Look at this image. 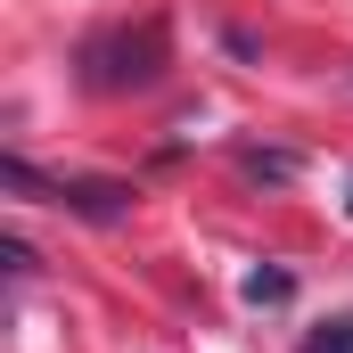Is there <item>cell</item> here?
Wrapping results in <instances>:
<instances>
[{
  "instance_id": "cell-4",
  "label": "cell",
  "mask_w": 353,
  "mask_h": 353,
  "mask_svg": "<svg viewBox=\"0 0 353 353\" xmlns=\"http://www.w3.org/2000/svg\"><path fill=\"white\" fill-rule=\"evenodd\" d=\"M304 353H353V312H337V321H321V329L304 337Z\"/></svg>"
},
{
  "instance_id": "cell-5",
  "label": "cell",
  "mask_w": 353,
  "mask_h": 353,
  "mask_svg": "<svg viewBox=\"0 0 353 353\" xmlns=\"http://www.w3.org/2000/svg\"><path fill=\"white\" fill-rule=\"evenodd\" d=\"M288 296H296L288 271H247V304H288Z\"/></svg>"
},
{
  "instance_id": "cell-1",
  "label": "cell",
  "mask_w": 353,
  "mask_h": 353,
  "mask_svg": "<svg viewBox=\"0 0 353 353\" xmlns=\"http://www.w3.org/2000/svg\"><path fill=\"white\" fill-rule=\"evenodd\" d=\"M74 66H83L90 90H148L157 74H165V25H115V33H90Z\"/></svg>"
},
{
  "instance_id": "cell-3",
  "label": "cell",
  "mask_w": 353,
  "mask_h": 353,
  "mask_svg": "<svg viewBox=\"0 0 353 353\" xmlns=\"http://www.w3.org/2000/svg\"><path fill=\"white\" fill-rule=\"evenodd\" d=\"M239 173L247 181H296V157L288 148H239Z\"/></svg>"
},
{
  "instance_id": "cell-6",
  "label": "cell",
  "mask_w": 353,
  "mask_h": 353,
  "mask_svg": "<svg viewBox=\"0 0 353 353\" xmlns=\"http://www.w3.org/2000/svg\"><path fill=\"white\" fill-rule=\"evenodd\" d=\"M0 263H8V279H33V247L25 239H0Z\"/></svg>"
},
{
  "instance_id": "cell-2",
  "label": "cell",
  "mask_w": 353,
  "mask_h": 353,
  "mask_svg": "<svg viewBox=\"0 0 353 353\" xmlns=\"http://www.w3.org/2000/svg\"><path fill=\"white\" fill-rule=\"evenodd\" d=\"M50 205H66V214H83V222H123V214H132V189H123V181H58Z\"/></svg>"
}]
</instances>
